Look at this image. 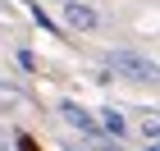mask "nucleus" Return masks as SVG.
Segmentation results:
<instances>
[{
	"label": "nucleus",
	"instance_id": "0eeeda50",
	"mask_svg": "<svg viewBox=\"0 0 160 151\" xmlns=\"http://www.w3.org/2000/svg\"><path fill=\"white\" fill-rule=\"evenodd\" d=\"M14 60H18V69H23V73H37V50H28V46H23Z\"/></svg>",
	"mask_w": 160,
	"mask_h": 151
},
{
	"label": "nucleus",
	"instance_id": "ddd939ff",
	"mask_svg": "<svg viewBox=\"0 0 160 151\" xmlns=\"http://www.w3.org/2000/svg\"><path fill=\"white\" fill-rule=\"evenodd\" d=\"M55 5H60V0H55Z\"/></svg>",
	"mask_w": 160,
	"mask_h": 151
},
{
	"label": "nucleus",
	"instance_id": "20e7f679",
	"mask_svg": "<svg viewBox=\"0 0 160 151\" xmlns=\"http://www.w3.org/2000/svg\"><path fill=\"white\" fill-rule=\"evenodd\" d=\"M96 128H101V138H114V142H123V133H128V119H123V110L105 105V110H96Z\"/></svg>",
	"mask_w": 160,
	"mask_h": 151
},
{
	"label": "nucleus",
	"instance_id": "f8f14e48",
	"mask_svg": "<svg viewBox=\"0 0 160 151\" xmlns=\"http://www.w3.org/2000/svg\"><path fill=\"white\" fill-rule=\"evenodd\" d=\"M142 151H160V142H142Z\"/></svg>",
	"mask_w": 160,
	"mask_h": 151
},
{
	"label": "nucleus",
	"instance_id": "1a4fd4ad",
	"mask_svg": "<svg viewBox=\"0 0 160 151\" xmlns=\"http://www.w3.org/2000/svg\"><path fill=\"white\" fill-rule=\"evenodd\" d=\"M96 151H128V147H123V142H114V138H101Z\"/></svg>",
	"mask_w": 160,
	"mask_h": 151
},
{
	"label": "nucleus",
	"instance_id": "9b49d317",
	"mask_svg": "<svg viewBox=\"0 0 160 151\" xmlns=\"http://www.w3.org/2000/svg\"><path fill=\"white\" fill-rule=\"evenodd\" d=\"M0 151H14V142H9V138H5V133H0Z\"/></svg>",
	"mask_w": 160,
	"mask_h": 151
},
{
	"label": "nucleus",
	"instance_id": "f257e3e1",
	"mask_svg": "<svg viewBox=\"0 0 160 151\" xmlns=\"http://www.w3.org/2000/svg\"><path fill=\"white\" fill-rule=\"evenodd\" d=\"M105 69L114 78H123V83H156V60L142 55V50H133V46L105 50Z\"/></svg>",
	"mask_w": 160,
	"mask_h": 151
},
{
	"label": "nucleus",
	"instance_id": "6e6552de",
	"mask_svg": "<svg viewBox=\"0 0 160 151\" xmlns=\"http://www.w3.org/2000/svg\"><path fill=\"white\" fill-rule=\"evenodd\" d=\"M14 147H18V151H37V138H32V133H23V128H18V133H14Z\"/></svg>",
	"mask_w": 160,
	"mask_h": 151
},
{
	"label": "nucleus",
	"instance_id": "f03ea898",
	"mask_svg": "<svg viewBox=\"0 0 160 151\" xmlns=\"http://www.w3.org/2000/svg\"><path fill=\"white\" fill-rule=\"evenodd\" d=\"M60 28H69V32H96L101 9L92 0H60Z\"/></svg>",
	"mask_w": 160,
	"mask_h": 151
},
{
	"label": "nucleus",
	"instance_id": "7ed1b4c3",
	"mask_svg": "<svg viewBox=\"0 0 160 151\" xmlns=\"http://www.w3.org/2000/svg\"><path fill=\"white\" fill-rule=\"evenodd\" d=\"M55 114H60L64 124L73 128L78 138H87V142H101V128H96V114L87 110V105H78V101H73V96H64V101H60V105H55Z\"/></svg>",
	"mask_w": 160,
	"mask_h": 151
},
{
	"label": "nucleus",
	"instance_id": "423d86ee",
	"mask_svg": "<svg viewBox=\"0 0 160 151\" xmlns=\"http://www.w3.org/2000/svg\"><path fill=\"white\" fill-rule=\"evenodd\" d=\"M18 105H23V92H18V87H5V83H0V114L18 110Z\"/></svg>",
	"mask_w": 160,
	"mask_h": 151
},
{
	"label": "nucleus",
	"instance_id": "39448f33",
	"mask_svg": "<svg viewBox=\"0 0 160 151\" xmlns=\"http://www.w3.org/2000/svg\"><path fill=\"white\" fill-rule=\"evenodd\" d=\"M28 18H32L41 32H50V37H60V32H64L60 18H50V9H46V5H37V0H28Z\"/></svg>",
	"mask_w": 160,
	"mask_h": 151
},
{
	"label": "nucleus",
	"instance_id": "9d476101",
	"mask_svg": "<svg viewBox=\"0 0 160 151\" xmlns=\"http://www.w3.org/2000/svg\"><path fill=\"white\" fill-rule=\"evenodd\" d=\"M60 151H92V147H82V142H64Z\"/></svg>",
	"mask_w": 160,
	"mask_h": 151
}]
</instances>
